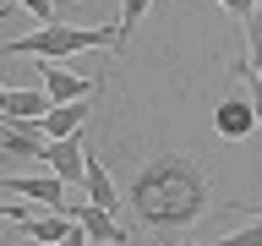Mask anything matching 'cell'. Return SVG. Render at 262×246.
I'll return each mask as SVG.
<instances>
[{
  "mask_svg": "<svg viewBox=\"0 0 262 246\" xmlns=\"http://www.w3.org/2000/svg\"><path fill=\"white\" fill-rule=\"evenodd\" d=\"M126 202L153 230H186L208 213V175L191 153H159L137 170Z\"/></svg>",
  "mask_w": 262,
  "mask_h": 246,
  "instance_id": "obj_1",
  "label": "cell"
},
{
  "mask_svg": "<svg viewBox=\"0 0 262 246\" xmlns=\"http://www.w3.org/2000/svg\"><path fill=\"white\" fill-rule=\"evenodd\" d=\"M120 22L110 28H66V22H49V28H33L22 38H6L0 55H33V60H66V55H82V49H120Z\"/></svg>",
  "mask_w": 262,
  "mask_h": 246,
  "instance_id": "obj_2",
  "label": "cell"
},
{
  "mask_svg": "<svg viewBox=\"0 0 262 246\" xmlns=\"http://www.w3.org/2000/svg\"><path fill=\"white\" fill-rule=\"evenodd\" d=\"M0 192H16V197H28L38 213H60L66 208V186L55 175H0Z\"/></svg>",
  "mask_w": 262,
  "mask_h": 246,
  "instance_id": "obj_3",
  "label": "cell"
},
{
  "mask_svg": "<svg viewBox=\"0 0 262 246\" xmlns=\"http://www.w3.org/2000/svg\"><path fill=\"white\" fill-rule=\"evenodd\" d=\"M82 159H88V142H82V131L44 142V164H49V175L60 180V186H82Z\"/></svg>",
  "mask_w": 262,
  "mask_h": 246,
  "instance_id": "obj_4",
  "label": "cell"
},
{
  "mask_svg": "<svg viewBox=\"0 0 262 246\" xmlns=\"http://www.w3.org/2000/svg\"><path fill=\"white\" fill-rule=\"evenodd\" d=\"M60 213H66V219H77L82 235H88V241H98V246H126V241H131L126 230L115 224V213H110V208H93V202H66Z\"/></svg>",
  "mask_w": 262,
  "mask_h": 246,
  "instance_id": "obj_5",
  "label": "cell"
},
{
  "mask_svg": "<svg viewBox=\"0 0 262 246\" xmlns=\"http://www.w3.org/2000/svg\"><path fill=\"white\" fill-rule=\"evenodd\" d=\"M6 159H38V164H44L38 120H11V115H0V164H6Z\"/></svg>",
  "mask_w": 262,
  "mask_h": 246,
  "instance_id": "obj_6",
  "label": "cell"
},
{
  "mask_svg": "<svg viewBox=\"0 0 262 246\" xmlns=\"http://www.w3.org/2000/svg\"><path fill=\"white\" fill-rule=\"evenodd\" d=\"M44 71V98L49 104H77V98H93L104 82H88L77 71H66V66H38Z\"/></svg>",
  "mask_w": 262,
  "mask_h": 246,
  "instance_id": "obj_7",
  "label": "cell"
},
{
  "mask_svg": "<svg viewBox=\"0 0 262 246\" xmlns=\"http://www.w3.org/2000/svg\"><path fill=\"white\" fill-rule=\"evenodd\" d=\"M213 126H219V137H229V142L251 137V131H257L251 98H219V110H213Z\"/></svg>",
  "mask_w": 262,
  "mask_h": 246,
  "instance_id": "obj_8",
  "label": "cell"
},
{
  "mask_svg": "<svg viewBox=\"0 0 262 246\" xmlns=\"http://www.w3.org/2000/svg\"><path fill=\"white\" fill-rule=\"evenodd\" d=\"M0 115H11V120H44L49 98H44V88H0Z\"/></svg>",
  "mask_w": 262,
  "mask_h": 246,
  "instance_id": "obj_9",
  "label": "cell"
},
{
  "mask_svg": "<svg viewBox=\"0 0 262 246\" xmlns=\"http://www.w3.org/2000/svg\"><path fill=\"white\" fill-rule=\"evenodd\" d=\"M82 192H88V202H93V208H120V192H115V180H110V170H104V164L93 159V153H88V159H82Z\"/></svg>",
  "mask_w": 262,
  "mask_h": 246,
  "instance_id": "obj_10",
  "label": "cell"
},
{
  "mask_svg": "<svg viewBox=\"0 0 262 246\" xmlns=\"http://www.w3.org/2000/svg\"><path fill=\"white\" fill-rule=\"evenodd\" d=\"M82 120H88V98H77V104H49V115L38 120V137H44V142L71 137V131H82Z\"/></svg>",
  "mask_w": 262,
  "mask_h": 246,
  "instance_id": "obj_11",
  "label": "cell"
},
{
  "mask_svg": "<svg viewBox=\"0 0 262 246\" xmlns=\"http://www.w3.org/2000/svg\"><path fill=\"white\" fill-rule=\"evenodd\" d=\"M71 224H77V219H66V213H28V219H22V235H28V241L55 246V241L71 235Z\"/></svg>",
  "mask_w": 262,
  "mask_h": 246,
  "instance_id": "obj_12",
  "label": "cell"
},
{
  "mask_svg": "<svg viewBox=\"0 0 262 246\" xmlns=\"http://www.w3.org/2000/svg\"><path fill=\"white\" fill-rule=\"evenodd\" d=\"M246 77V88H251V115H257V131H262V71H251V66H235Z\"/></svg>",
  "mask_w": 262,
  "mask_h": 246,
  "instance_id": "obj_13",
  "label": "cell"
},
{
  "mask_svg": "<svg viewBox=\"0 0 262 246\" xmlns=\"http://www.w3.org/2000/svg\"><path fill=\"white\" fill-rule=\"evenodd\" d=\"M246 44H251V71H262V16H251V22H246Z\"/></svg>",
  "mask_w": 262,
  "mask_h": 246,
  "instance_id": "obj_14",
  "label": "cell"
},
{
  "mask_svg": "<svg viewBox=\"0 0 262 246\" xmlns=\"http://www.w3.org/2000/svg\"><path fill=\"white\" fill-rule=\"evenodd\" d=\"M147 16V0H120V33H131Z\"/></svg>",
  "mask_w": 262,
  "mask_h": 246,
  "instance_id": "obj_15",
  "label": "cell"
},
{
  "mask_svg": "<svg viewBox=\"0 0 262 246\" xmlns=\"http://www.w3.org/2000/svg\"><path fill=\"white\" fill-rule=\"evenodd\" d=\"M16 6H22V11H33L38 22H44V28L55 22V0H16Z\"/></svg>",
  "mask_w": 262,
  "mask_h": 246,
  "instance_id": "obj_16",
  "label": "cell"
},
{
  "mask_svg": "<svg viewBox=\"0 0 262 246\" xmlns=\"http://www.w3.org/2000/svg\"><path fill=\"white\" fill-rule=\"evenodd\" d=\"M219 6H224V11H235V16H246V22L257 16V0H219Z\"/></svg>",
  "mask_w": 262,
  "mask_h": 246,
  "instance_id": "obj_17",
  "label": "cell"
},
{
  "mask_svg": "<svg viewBox=\"0 0 262 246\" xmlns=\"http://www.w3.org/2000/svg\"><path fill=\"white\" fill-rule=\"evenodd\" d=\"M0 219H16V224H22V219H28V208H22V202H0Z\"/></svg>",
  "mask_w": 262,
  "mask_h": 246,
  "instance_id": "obj_18",
  "label": "cell"
},
{
  "mask_svg": "<svg viewBox=\"0 0 262 246\" xmlns=\"http://www.w3.org/2000/svg\"><path fill=\"white\" fill-rule=\"evenodd\" d=\"M55 246H88V235H82V224H71V235H66V241H55Z\"/></svg>",
  "mask_w": 262,
  "mask_h": 246,
  "instance_id": "obj_19",
  "label": "cell"
},
{
  "mask_svg": "<svg viewBox=\"0 0 262 246\" xmlns=\"http://www.w3.org/2000/svg\"><path fill=\"white\" fill-rule=\"evenodd\" d=\"M0 22H6V6H0Z\"/></svg>",
  "mask_w": 262,
  "mask_h": 246,
  "instance_id": "obj_20",
  "label": "cell"
},
{
  "mask_svg": "<svg viewBox=\"0 0 262 246\" xmlns=\"http://www.w3.org/2000/svg\"><path fill=\"white\" fill-rule=\"evenodd\" d=\"M257 224H262V219H257Z\"/></svg>",
  "mask_w": 262,
  "mask_h": 246,
  "instance_id": "obj_21",
  "label": "cell"
}]
</instances>
